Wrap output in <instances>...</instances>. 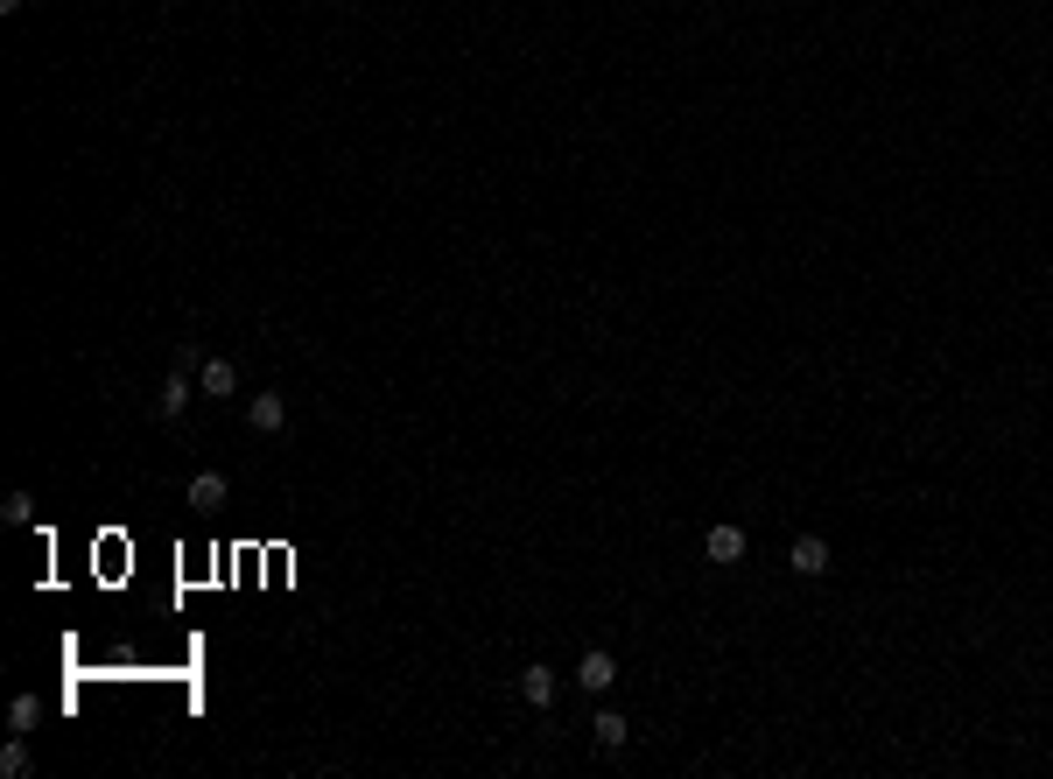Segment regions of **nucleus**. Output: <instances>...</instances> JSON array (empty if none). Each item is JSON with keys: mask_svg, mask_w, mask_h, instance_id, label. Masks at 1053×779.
I'll use <instances>...</instances> for the list:
<instances>
[{"mask_svg": "<svg viewBox=\"0 0 1053 779\" xmlns=\"http://www.w3.org/2000/svg\"><path fill=\"white\" fill-rule=\"evenodd\" d=\"M225 492H232V485H225V471H197V478H190V506H204V513H211V506H225Z\"/></svg>", "mask_w": 1053, "mask_h": 779, "instance_id": "nucleus-7", "label": "nucleus"}, {"mask_svg": "<svg viewBox=\"0 0 1053 779\" xmlns=\"http://www.w3.org/2000/svg\"><path fill=\"white\" fill-rule=\"evenodd\" d=\"M590 737H597V751H618V744L632 737V723H625L618 709H597V723H590Z\"/></svg>", "mask_w": 1053, "mask_h": 779, "instance_id": "nucleus-8", "label": "nucleus"}, {"mask_svg": "<svg viewBox=\"0 0 1053 779\" xmlns=\"http://www.w3.org/2000/svg\"><path fill=\"white\" fill-rule=\"evenodd\" d=\"M787 569H794V576H829V541H822V534H801V541L787 548Z\"/></svg>", "mask_w": 1053, "mask_h": 779, "instance_id": "nucleus-4", "label": "nucleus"}, {"mask_svg": "<svg viewBox=\"0 0 1053 779\" xmlns=\"http://www.w3.org/2000/svg\"><path fill=\"white\" fill-rule=\"evenodd\" d=\"M8 723H15V730L29 737V730L43 723V702H36V695H15V709H8Z\"/></svg>", "mask_w": 1053, "mask_h": 779, "instance_id": "nucleus-11", "label": "nucleus"}, {"mask_svg": "<svg viewBox=\"0 0 1053 779\" xmlns=\"http://www.w3.org/2000/svg\"><path fill=\"white\" fill-rule=\"evenodd\" d=\"M0 772H8V779H29V772H36V751H29V737H22V730H15V744H8V751H0Z\"/></svg>", "mask_w": 1053, "mask_h": 779, "instance_id": "nucleus-10", "label": "nucleus"}, {"mask_svg": "<svg viewBox=\"0 0 1053 779\" xmlns=\"http://www.w3.org/2000/svg\"><path fill=\"white\" fill-rule=\"evenodd\" d=\"M190 401H197V372H190V365H176V372L162 379V394H155V408H162V415L176 422V415H183Z\"/></svg>", "mask_w": 1053, "mask_h": 779, "instance_id": "nucleus-3", "label": "nucleus"}, {"mask_svg": "<svg viewBox=\"0 0 1053 779\" xmlns=\"http://www.w3.org/2000/svg\"><path fill=\"white\" fill-rule=\"evenodd\" d=\"M197 394L232 401V394H239V365H232V358H197Z\"/></svg>", "mask_w": 1053, "mask_h": 779, "instance_id": "nucleus-1", "label": "nucleus"}, {"mask_svg": "<svg viewBox=\"0 0 1053 779\" xmlns=\"http://www.w3.org/2000/svg\"><path fill=\"white\" fill-rule=\"evenodd\" d=\"M611 681H618V660H611L604 646H590V653L576 660V688H590V695H604Z\"/></svg>", "mask_w": 1053, "mask_h": 779, "instance_id": "nucleus-5", "label": "nucleus"}, {"mask_svg": "<svg viewBox=\"0 0 1053 779\" xmlns=\"http://www.w3.org/2000/svg\"><path fill=\"white\" fill-rule=\"evenodd\" d=\"M702 555H710L717 569H731V562H745V527H731V520H717L710 534H702Z\"/></svg>", "mask_w": 1053, "mask_h": 779, "instance_id": "nucleus-2", "label": "nucleus"}, {"mask_svg": "<svg viewBox=\"0 0 1053 779\" xmlns=\"http://www.w3.org/2000/svg\"><path fill=\"white\" fill-rule=\"evenodd\" d=\"M8 520L29 527V520H36V499H29V492H8Z\"/></svg>", "mask_w": 1053, "mask_h": 779, "instance_id": "nucleus-12", "label": "nucleus"}, {"mask_svg": "<svg viewBox=\"0 0 1053 779\" xmlns=\"http://www.w3.org/2000/svg\"><path fill=\"white\" fill-rule=\"evenodd\" d=\"M246 422H253L260 436H281V429H288V401H281V394H253V401H246Z\"/></svg>", "mask_w": 1053, "mask_h": 779, "instance_id": "nucleus-6", "label": "nucleus"}, {"mask_svg": "<svg viewBox=\"0 0 1053 779\" xmlns=\"http://www.w3.org/2000/svg\"><path fill=\"white\" fill-rule=\"evenodd\" d=\"M520 695H527L534 709H555V674H548V667H527V674H520Z\"/></svg>", "mask_w": 1053, "mask_h": 779, "instance_id": "nucleus-9", "label": "nucleus"}]
</instances>
